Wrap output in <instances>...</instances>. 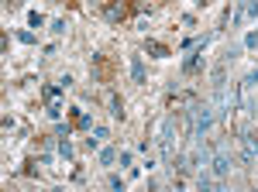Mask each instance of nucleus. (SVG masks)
Wrapping results in <instances>:
<instances>
[{"instance_id":"obj_1","label":"nucleus","mask_w":258,"mask_h":192,"mask_svg":"<svg viewBox=\"0 0 258 192\" xmlns=\"http://www.w3.org/2000/svg\"><path fill=\"white\" fill-rule=\"evenodd\" d=\"M182 124H186V137H203L213 127V106L210 103H193L190 110H182Z\"/></svg>"},{"instance_id":"obj_2","label":"nucleus","mask_w":258,"mask_h":192,"mask_svg":"<svg viewBox=\"0 0 258 192\" xmlns=\"http://www.w3.org/2000/svg\"><path fill=\"white\" fill-rule=\"evenodd\" d=\"M159 148H162V162L169 165L176 155V113H165L162 131H159Z\"/></svg>"},{"instance_id":"obj_3","label":"nucleus","mask_w":258,"mask_h":192,"mask_svg":"<svg viewBox=\"0 0 258 192\" xmlns=\"http://www.w3.org/2000/svg\"><path fill=\"white\" fill-rule=\"evenodd\" d=\"M131 11H134V0H107V7H103V14H107L110 24H121Z\"/></svg>"},{"instance_id":"obj_4","label":"nucleus","mask_w":258,"mask_h":192,"mask_svg":"<svg viewBox=\"0 0 258 192\" xmlns=\"http://www.w3.org/2000/svg\"><path fill=\"white\" fill-rule=\"evenodd\" d=\"M255 158H258V134L251 127H244L241 131V162L244 165H255Z\"/></svg>"},{"instance_id":"obj_5","label":"nucleus","mask_w":258,"mask_h":192,"mask_svg":"<svg viewBox=\"0 0 258 192\" xmlns=\"http://www.w3.org/2000/svg\"><path fill=\"white\" fill-rule=\"evenodd\" d=\"M207 45H210V34H203L200 42H196L193 55H186V59H182V72H186V75H193V72L200 69V62H203V48H207Z\"/></svg>"},{"instance_id":"obj_6","label":"nucleus","mask_w":258,"mask_h":192,"mask_svg":"<svg viewBox=\"0 0 258 192\" xmlns=\"http://www.w3.org/2000/svg\"><path fill=\"white\" fill-rule=\"evenodd\" d=\"M69 120H72V127H80V131H93V117L86 110H80V106L69 110Z\"/></svg>"},{"instance_id":"obj_7","label":"nucleus","mask_w":258,"mask_h":192,"mask_svg":"<svg viewBox=\"0 0 258 192\" xmlns=\"http://www.w3.org/2000/svg\"><path fill=\"white\" fill-rule=\"evenodd\" d=\"M210 165H213V175H217V178H227V172H231V155H227V151H217Z\"/></svg>"},{"instance_id":"obj_8","label":"nucleus","mask_w":258,"mask_h":192,"mask_svg":"<svg viewBox=\"0 0 258 192\" xmlns=\"http://www.w3.org/2000/svg\"><path fill=\"white\" fill-rule=\"evenodd\" d=\"M93 72H97V79H100V83H110V75H114V69L107 65L103 55H93Z\"/></svg>"},{"instance_id":"obj_9","label":"nucleus","mask_w":258,"mask_h":192,"mask_svg":"<svg viewBox=\"0 0 258 192\" xmlns=\"http://www.w3.org/2000/svg\"><path fill=\"white\" fill-rule=\"evenodd\" d=\"M145 52H148L152 59H169V55H172V48L162 45V42H155V38H148V42H145Z\"/></svg>"},{"instance_id":"obj_10","label":"nucleus","mask_w":258,"mask_h":192,"mask_svg":"<svg viewBox=\"0 0 258 192\" xmlns=\"http://www.w3.org/2000/svg\"><path fill=\"white\" fill-rule=\"evenodd\" d=\"M62 83H55V86H42V96H45V103H59V96H62Z\"/></svg>"},{"instance_id":"obj_11","label":"nucleus","mask_w":258,"mask_h":192,"mask_svg":"<svg viewBox=\"0 0 258 192\" xmlns=\"http://www.w3.org/2000/svg\"><path fill=\"white\" fill-rule=\"evenodd\" d=\"M110 117H117V120H124V100H121L117 93H110Z\"/></svg>"},{"instance_id":"obj_12","label":"nucleus","mask_w":258,"mask_h":192,"mask_svg":"<svg viewBox=\"0 0 258 192\" xmlns=\"http://www.w3.org/2000/svg\"><path fill=\"white\" fill-rule=\"evenodd\" d=\"M131 79L134 83H145V62H141V55L131 59Z\"/></svg>"},{"instance_id":"obj_13","label":"nucleus","mask_w":258,"mask_h":192,"mask_svg":"<svg viewBox=\"0 0 258 192\" xmlns=\"http://www.w3.org/2000/svg\"><path fill=\"white\" fill-rule=\"evenodd\" d=\"M103 137H107V127H93V134L86 137V144H90V148H100V144H103Z\"/></svg>"},{"instance_id":"obj_14","label":"nucleus","mask_w":258,"mask_h":192,"mask_svg":"<svg viewBox=\"0 0 258 192\" xmlns=\"http://www.w3.org/2000/svg\"><path fill=\"white\" fill-rule=\"evenodd\" d=\"M59 155H62L65 162L72 158V141H69V137H59Z\"/></svg>"},{"instance_id":"obj_15","label":"nucleus","mask_w":258,"mask_h":192,"mask_svg":"<svg viewBox=\"0 0 258 192\" xmlns=\"http://www.w3.org/2000/svg\"><path fill=\"white\" fill-rule=\"evenodd\" d=\"M114 162H117V151L114 148H103L100 151V165H114Z\"/></svg>"},{"instance_id":"obj_16","label":"nucleus","mask_w":258,"mask_h":192,"mask_svg":"<svg viewBox=\"0 0 258 192\" xmlns=\"http://www.w3.org/2000/svg\"><path fill=\"white\" fill-rule=\"evenodd\" d=\"M28 24H31V28H42V24H45V14H42V11H31V14H28Z\"/></svg>"},{"instance_id":"obj_17","label":"nucleus","mask_w":258,"mask_h":192,"mask_svg":"<svg viewBox=\"0 0 258 192\" xmlns=\"http://www.w3.org/2000/svg\"><path fill=\"white\" fill-rule=\"evenodd\" d=\"M52 34H55V38H59V34H65V21H62V17H59V21H52Z\"/></svg>"},{"instance_id":"obj_18","label":"nucleus","mask_w":258,"mask_h":192,"mask_svg":"<svg viewBox=\"0 0 258 192\" xmlns=\"http://www.w3.org/2000/svg\"><path fill=\"white\" fill-rule=\"evenodd\" d=\"M244 86H258V69H251V72L244 75Z\"/></svg>"},{"instance_id":"obj_19","label":"nucleus","mask_w":258,"mask_h":192,"mask_svg":"<svg viewBox=\"0 0 258 192\" xmlns=\"http://www.w3.org/2000/svg\"><path fill=\"white\" fill-rule=\"evenodd\" d=\"M17 38H21L24 45H34V34H31V31H17Z\"/></svg>"},{"instance_id":"obj_20","label":"nucleus","mask_w":258,"mask_h":192,"mask_svg":"<svg viewBox=\"0 0 258 192\" xmlns=\"http://www.w3.org/2000/svg\"><path fill=\"white\" fill-rule=\"evenodd\" d=\"M107 185H110V189H121V185H124V178H121V175H110V178H107Z\"/></svg>"},{"instance_id":"obj_21","label":"nucleus","mask_w":258,"mask_h":192,"mask_svg":"<svg viewBox=\"0 0 258 192\" xmlns=\"http://www.w3.org/2000/svg\"><path fill=\"white\" fill-rule=\"evenodd\" d=\"M244 45H248V48H255V45H258V31H248V38H244Z\"/></svg>"},{"instance_id":"obj_22","label":"nucleus","mask_w":258,"mask_h":192,"mask_svg":"<svg viewBox=\"0 0 258 192\" xmlns=\"http://www.w3.org/2000/svg\"><path fill=\"white\" fill-rule=\"evenodd\" d=\"M117 162H121V168H128V165H131V151H121Z\"/></svg>"},{"instance_id":"obj_23","label":"nucleus","mask_w":258,"mask_h":192,"mask_svg":"<svg viewBox=\"0 0 258 192\" xmlns=\"http://www.w3.org/2000/svg\"><path fill=\"white\" fill-rule=\"evenodd\" d=\"M248 14H251V17L258 14V0H248Z\"/></svg>"}]
</instances>
